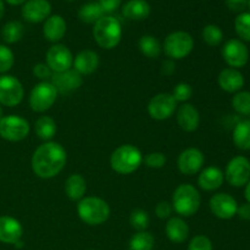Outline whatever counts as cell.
Listing matches in <instances>:
<instances>
[{
	"instance_id": "obj_49",
	"label": "cell",
	"mask_w": 250,
	"mask_h": 250,
	"mask_svg": "<svg viewBox=\"0 0 250 250\" xmlns=\"http://www.w3.org/2000/svg\"><path fill=\"white\" fill-rule=\"evenodd\" d=\"M4 12H5V6H4V1L0 0V19L4 16Z\"/></svg>"
},
{
	"instance_id": "obj_19",
	"label": "cell",
	"mask_w": 250,
	"mask_h": 250,
	"mask_svg": "<svg viewBox=\"0 0 250 250\" xmlns=\"http://www.w3.org/2000/svg\"><path fill=\"white\" fill-rule=\"evenodd\" d=\"M217 83L220 88L227 93H238L244 87V76L237 68L227 67L219 73Z\"/></svg>"
},
{
	"instance_id": "obj_54",
	"label": "cell",
	"mask_w": 250,
	"mask_h": 250,
	"mask_svg": "<svg viewBox=\"0 0 250 250\" xmlns=\"http://www.w3.org/2000/svg\"><path fill=\"white\" fill-rule=\"evenodd\" d=\"M90 250H93V249H90Z\"/></svg>"
},
{
	"instance_id": "obj_3",
	"label": "cell",
	"mask_w": 250,
	"mask_h": 250,
	"mask_svg": "<svg viewBox=\"0 0 250 250\" xmlns=\"http://www.w3.org/2000/svg\"><path fill=\"white\" fill-rule=\"evenodd\" d=\"M77 214L84 224L99 226L109 219L110 207L102 198L85 197L78 202Z\"/></svg>"
},
{
	"instance_id": "obj_7",
	"label": "cell",
	"mask_w": 250,
	"mask_h": 250,
	"mask_svg": "<svg viewBox=\"0 0 250 250\" xmlns=\"http://www.w3.org/2000/svg\"><path fill=\"white\" fill-rule=\"evenodd\" d=\"M225 180L232 187H246L250 181V161L248 158L237 155L229 161L225 170Z\"/></svg>"
},
{
	"instance_id": "obj_25",
	"label": "cell",
	"mask_w": 250,
	"mask_h": 250,
	"mask_svg": "<svg viewBox=\"0 0 250 250\" xmlns=\"http://www.w3.org/2000/svg\"><path fill=\"white\" fill-rule=\"evenodd\" d=\"M150 5L146 0H128L122 7V15L132 21H143L150 15Z\"/></svg>"
},
{
	"instance_id": "obj_16",
	"label": "cell",
	"mask_w": 250,
	"mask_h": 250,
	"mask_svg": "<svg viewBox=\"0 0 250 250\" xmlns=\"http://www.w3.org/2000/svg\"><path fill=\"white\" fill-rule=\"evenodd\" d=\"M51 84L55 87L58 94H68L73 90L78 89L82 85V76L73 68L66 70L63 72H54L51 76Z\"/></svg>"
},
{
	"instance_id": "obj_43",
	"label": "cell",
	"mask_w": 250,
	"mask_h": 250,
	"mask_svg": "<svg viewBox=\"0 0 250 250\" xmlns=\"http://www.w3.org/2000/svg\"><path fill=\"white\" fill-rule=\"evenodd\" d=\"M98 2H99L105 14H111V12H115L119 9L122 0H98Z\"/></svg>"
},
{
	"instance_id": "obj_13",
	"label": "cell",
	"mask_w": 250,
	"mask_h": 250,
	"mask_svg": "<svg viewBox=\"0 0 250 250\" xmlns=\"http://www.w3.org/2000/svg\"><path fill=\"white\" fill-rule=\"evenodd\" d=\"M46 65L53 72H63L70 70L73 65V56L70 49L63 44H54L45 55Z\"/></svg>"
},
{
	"instance_id": "obj_29",
	"label": "cell",
	"mask_w": 250,
	"mask_h": 250,
	"mask_svg": "<svg viewBox=\"0 0 250 250\" xmlns=\"http://www.w3.org/2000/svg\"><path fill=\"white\" fill-rule=\"evenodd\" d=\"M105 16V12L103 11L102 6L98 1H89L83 5L78 11V17L84 23H93L94 24L98 20Z\"/></svg>"
},
{
	"instance_id": "obj_48",
	"label": "cell",
	"mask_w": 250,
	"mask_h": 250,
	"mask_svg": "<svg viewBox=\"0 0 250 250\" xmlns=\"http://www.w3.org/2000/svg\"><path fill=\"white\" fill-rule=\"evenodd\" d=\"M5 1H6L7 4L12 5V6H17V5L24 4V2H26L27 0H5Z\"/></svg>"
},
{
	"instance_id": "obj_1",
	"label": "cell",
	"mask_w": 250,
	"mask_h": 250,
	"mask_svg": "<svg viewBox=\"0 0 250 250\" xmlns=\"http://www.w3.org/2000/svg\"><path fill=\"white\" fill-rule=\"evenodd\" d=\"M67 161L65 148L56 142H45L36 149L32 156V170L38 177L49 180L63 170Z\"/></svg>"
},
{
	"instance_id": "obj_42",
	"label": "cell",
	"mask_w": 250,
	"mask_h": 250,
	"mask_svg": "<svg viewBox=\"0 0 250 250\" xmlns=\"http://www.w3.org/2000/svg\"><path fill=\"white\" fill-rule=\"evenodd\" d=\"M172 204H170L168 202H160L155 207V215L161 220L168 219L172 214Z\"/></svg>"
},
{
	"instance_id": "obj_34",
	"label": "cell",
	"mask_w": 250,
	"mask_h": 250,
	"mask_svg": "<svg viewBox=\"0 0 250 250\" xmlns=\"http://www.w3.org/2000/svg\"><path fill=\"white\" fill-rule=\"evenodd\" d=\"M234 29L242 42H250V12H242L236 17Z\"/></svg>"
},
{
	"instance_id": "obj_14",
	"label": "cell",
	"mask_w": 250,
	"mask_h": 250,
	"mask_svg": "<svg viewBox=\"0 0 250 250\" xmlns=\"http://www.w3.org/2000/svg\"><path fill=\"white\" fill-rule=\"evenodd\" d=\"M210 210L212 214L221 220H229L237 215L238 204L232 195L227 193H216L210 198Z\"/></svg>"
},
{
	"instance_id": "obj_37",
	"label": "cell",
	"mask_w": 250,
	"mask_h": 250,
	"mask_svg": "<svg viewBox=\"0 0 250 250\" xmlns=\"http://www.w3.org/2000/svg\"><path fill=\"white\" fill-rule=\"evenodd\" d=\"M15 62V56L11 49L0 44V73H5L11 70Z\"/></svg>"
},
{
	"instance_id": "obj_36",
	"label": "cell",
	"mask_w": 250,
	"mask_h": 250,
	"mask_svg": "<svg viewBox=\"0 0 250 250\" xmlns=\"http://www.w3.org/2000/svg\"><path fill=\"white\" fill-rule=\"evenodd\" d=\"M149 215L146 210L143 209H136L131 212V216H129V224L131 226L136 229L137 232L141 231H146L149 226Z\"/></svg>"
},
{
	"instance_id": "obj_44",
	"label": "cell",
	"mask_w": 250,
	"mask_h": 250,
	"mask_svg": "<svg viewBox=\"0 0 250 250\" xmlns=\"http://www.w3.org/2000/svg\"><path fill=\"white\" fill-rule=\"evenodd\" d=\"M226 6L233 12H244L248 7V0H226Z\"/></svg>"
},
{
	"instance_id": "obj_38",
	"label": "cell",
	"mask_w": 250,
	"mask_h": 250,
	"mask_svg": "<svg viewBox=\"0 0 250 250\" xmlns=\"http://www.w3.org/2000/svg\"><path fill=\"white\" fill-rule=\"evenodd\" d=\"M193 95V87L189 83L181 82L173 88L172 97L177 103H186L192 98Z\"/></svg>"
},
{
	"instance_id": "obj_30",
	"label": "cell",
	"mask_w": 250,
	"mask_h": 250,
	"mask_svg": "<svg viewBox=\"0 0 250 250\" xmlns=\"http://www.w3.org/2000/svg\"><path fill=\"white\" fill-rule=\"evenodd\" d=\"M138 48L143 55L149 59H158L161 55L163 46L154 36H143L138 42Z\"/></svg>"
},
{
	"instance_id": "obj_10",
	"label": "cell",
	"mask_w": 250,
	"mask_h": 250,
	"mask_svg": "<svg viewBox=\"0 0 250 250\" xmlns=\"http://www.w3.org/2000/svg\"><path fill=\"white\" fill-rule=\"evenodd\" d=\"M24 89L16 77L10 75L0 76V105L14 107L22 102Z\"/></svg>"
},
{
	"instance_id": "obj_17",
	"label": "cell",
	"mask_w": 250,
	"mask_h": 250,
	"mask_svg": "<svg viewBox=\"0 0 250 250\" xmlns=\"http://www.w3.org/2000/svg\"><path fill=\"white\" fill-rule=\"evenodd\" d=\"M22 17L31 23L44 22L51 14V5L48 0H27L22 6Z\"/></svg>"
},
{
	"instance_id": "obj_28",
	"label": "cell",
	"mask_w": 250,
	"mask_h": 250,
	"mask_svg": "<svg viewBox=\"0 0 250 250\" xmlns=\"http://www.w3.org/2000/svg\"><path fill=\"white\" fill-rule=\"evenodd\" d=\"M34 131L39 138L50 142L58 131L55 120L50 116H41L34 124Z\"/></svg>"
},
{
	"instance_id": "obj_4",
	"label": "cell",
	"mask_w": 250,
	"mask_h": 250,
	"mask_svg": "<svg viewBox=\"0 0 250 250\" xmlns=\"http://www.w3.org/2000/svg\"><path fill=\"white\" fill-rule=\"evenodd\" d=\"M143 163V155L137 146L124 144L115 149L110 158V165L115 172L120 175H129L138 170Z\"/></svg>"
},
{
	"instance_id": "obj_22",
	"label": "cell",
	"mask_w": 250,
	"mask_h": 250,
	"mask_svg": "<svg viewBox=\"0 0 250 250\" xmlns=\"http://www.w3.org/2000/svg\"><path fill=\"white\" fill-rule=\"evenodd\" d=\"M66 29H67L66 21L60 15H50L44 21L43 34L46 41L49 42L56 43V42L61 41L66 34Z\"/></svg>"
},
{
	"instance_id": "obj_31",
	"label": "cell",
	"mask_w": 250,
	"mask_h": 250,
	"mask_svg": "<svg viewBox=\"0 0 250 250\" xmlns=\"http://www.w3.org/2000/svg\"><path fill=\"white\" fill-rule=\"evenodd\" d=\"M24 27L20 21H9L2 27V39L7 44H15L23 37Z\"/></svg>"
},
{
	"instance_id": "obj_52",
	"label": "cell",
	"mask_w": 250,
	"mask_h": 250,
	"mask_svg": "<svg viewBox=\"0 0 250 250\" xmlns=\"http://www.w3.org/2000/svg\"><path fill=\"white\" fill-rule=\"evenodd\" d=\"M248 7H249V10H250V0H248Z\"/></svg>"
},
{
	"instance_id": "obj_26",
	"label": "cell",
	"mask_w": 250,
	"mask_h": 250,
	"mask_svg": "<svg viewBox=\"0 0 250 250\" xmlns=\"http://www.w3.org/2000/svg\"><path fill=\"white\" fill-rule=\"evenodd\" d=\"M65 192L66 195L73 202H80L81 199H83L87 192V182L84 177L80 173H73L68 176L65 182Z\"/></svg>"
},
{
	"instance_id": "obj_41",
	"label": "cell",
	"mask_w": 250,
	"mask_h": 250,
	"mask_svg": "<svg viewBox=\"0 0 250 250\" xmlns=\"http://www.w3.org/2000/svg\"><path fill=\"white\" fill-rule=\"evenodd\" d=\"M53 71L50 70L46 63H37L33 67V75L34 77H37L38 80H41L42 82H48V80H50L51 76H53Z\"/></svg>"
},
{
	"instance_id": "obj_39",
	"label": "cell",
	"mask_w": 250,
	"mask_h": 250,
	"mask_svg": "<svg viewBox=\"0 0 250 250\" xmlns=\"http://www.w3.org/2000/svg\"><path fill=\"white\" fill-rule=\"evenodd\" d=\"M144 164H146L148 167L150 168H161L165 166L166 161V155L160 151H154V153H149L144 156Z\"/></svg>"
},
{
	"instance_id": "obj_24",
	"label": "cell",
	"mask_w": 250,
	"mask_h": 250,
	"mask_svg": "<svg viewBox=\"0 0 250 250\" xmlns=\"http://www.w3.org/2000/svg\"><path fill=\"white\" fill-rule=\"evenodd\" d=\"M166 236L172 243L180 244L187 241L189 236V227L181 217H171L165 227Z\"/></svg>"
},
{
	"instance_id": "obj_12",
	"label": "cell",
	"mask_w": 250,
	"mask_h": 250,
	"mask_svg": "<svg viewBox=\"0 0 250 250\" xmlns=\"http://www.w3.org/2000/svg\"><path fill=\"white\" fill-rule=\"evenodd\" d=\"M177 109V102L170 93H159L150 99L148 112L151 119L164 121L170 119Z\"/></svg>"
},
{
	"instance_id": "obj_23",
	"label": "cell",
	"mask_w": 250,
	"mask_h": 250,
	"mask_svg": "<svg viewBox=\"0 0 250 250\" xmlns=\"http://www.w3.org/2000/svg\"><path fill=\"white\" fill-rule=\"evenodd\" d=\"M99 66V55L93 50H82L73 59V67L82 75H92Z\"/></svg>"
},
{
	"instance_id": "obj_35",
	"label": "cell",
	"mask_w": 250,
	"mask_h": 250,
	"mask_svg": "<svg viewBox=\"0 0 250 250\" xmlns=\"http://www.w3.org/2000/svg\"><path fill=\"white\" fill-rule=\"evenodd\" d=\"M232 106L238 114L244 115V116H250V92H241L236 93L232 98Z\"/></svg>"
},
{
	"instance_id": "obj_27",
	"label": "cell",
	"mask_w": 250,
	"mask_h": 250,
	"mask_svg": "<svg viewBox=\"0 0 250 250\" xmlns=\"http://www.w3.org/2000/svg\"><path fill=\"white\" fill-rule=\"evenodd\" d=\"M234 146L241 150H250V120L238 122L232 133Z\"/></svg>"
},
{
	"instance_id": "obj_5",
	"label": "cell",
	"mask_w": 250,
	"mask_h": 250,
	"mask_svg": "<svg viewBox=\"0 0 250 250\" xmlns=\"http://www.w3.org/2000/svg\"><path fill=\"white\" fill-rule=\"evenodd\" d=\"M202 198L194 186L189 183L180 185L172 195V208L178 215L189 217L197 214L200 208Z\"/></svg>"
},
{
	"instance_id": "obj_51",
	"label": "cell",
	"mask_w": 250,
	"mask_h": 250,
	"mask_svg": "<svg viewBox=\"0 0 250 250\" xmlns=\"http://www.w3.org/2000/svg\"><path fill=\"white\" fill-rule=\"evenodd\" d=\"M2 119V109H1V106H0V120Z\"/></svg>"
},
{
	"instance_id": "obj_33",
	"label": "cell",
	"mask_w": 250,
	"mask_h": 250,
	"mask_svg": "<svg viewBox=\"0 0 250 250\" xmlns=\"http://www.w3.org/2000/svg\"><path fill=\"white\" fill-rule=\"evenodd\" d=\"M202 37L209 46H219L224 41V32L216 24H207L203 28Z\"/></svg>"
},
{
	"instance_id": "obj_47",
	"label": "cell",
	"mask_w": 250,
	"mask_h": 250,
	"mask_svg": "<svg viewBox=\"0 0 250 250\" xmlns=\"http://www.w3.org/2000/svg\"><path fill=\"white\" fill-rule=\"evenodd\" d=\"M244 197H246L247 203L250 204V181L246 185V189H244Z\"/></svg>"
},
{
	"instance_id": "obj_21",
	"label": "cell",
	"mask_w": 250,
	"mask_h": 250,
	"mask_svg": "<svg viewBox=\"0 0 250 250\" xmlns=\"http://www.w3.org/2000/svg\"><path fill=\"white\" fill-rule=\"evenodd\" d=\"M177 124L186 132H194L199 127L200 114L192 104L181 105L177 111Z\"/></svg>"
},
{
	"instance_id": "obj_6",
	"label": "cell",
	"mask_w": 250,
	"mask_h": 250,
	"mask_svg": "<svg viewBox=\"0 0 250 250\" xmlns=\"http://www.w3.org/2000/svg\"><path fill=\"white\" fill-rule=\"evenodd\" d=\"M194 48L193 37L188 32L176 31L168 34L164 41V51L168 59L181 60L189 55Z\"/></svg>"
},
{
	"instance_id": "obj_11",
	"label": "cell",
	"mask_w": 250,
	"mask_h": 250,
	"mask_svg": "<svg viewBox=\"0 0 250 250\" xmlns=\"http://www.w3.org/2000/svg\"><path fill=\"white\" fill-rule=\"evenodd\" d=\"M222 58L225 62L232 68H241L248 63L249 50L241 39H229L222 46Z\"/></svg>"
},
{
	"instance_id": "obj_20",
	"label": "cell",
	"mask_w": 250,
	"mask_h": 250,
	"mask_svg": "<svg viewBox=\"0 0 250 250\" xmlns=\"http://www.w3.org/2000/svg\"><path fill=\"white\" fill-rule=\"evenodd\" d=\"M225 175L221 168L216 166H209L205 167L204 170L200 171L199 177H198V185L202 189L207 192H212L216 190L224 185Z\"/></svg>"
},
{
	"instance_id": "obj_53",
	"label": "cell",
	"mask_w": 250,
	"mask_h": 250,
	"mask_svg": "<svg viewBox=\"0 0 250 250\" xmlns=\"http://www.w3.org/2000/svg\"><path fill=\"white\" fill-rule=\"evenodd\" d=\"M66 1H70V2H72V1H75V0H66Z\"/></svg>"
},
{
	"instance_id": "obj_46",
	"label": "cell",
	"mask_w": 250,
	"mask_h": 250,
	"mask_svg": "<svg viewBox=\"0 0 250 250\" xmlns=\"http://www.w3.org/2000/svg\"><path fill=\"white\" fill-rule=\"evenodd\" d=\"M237 215H238L242 220L250 221V204L249 203H246V204L238 207V209H237Z\"/></svg>"
},
{
	"instance_id": "obj_2",
	"label": "cell",
	"mask_w": 250,
	"mask_h": 250,
	"mask_svg": "<svg viewBox=\"0 0 250 250\" xmlns=\"http://www.w3.org/2000/svg\"><path fill=\"white\" fill-rule=\"evenodd\" d=\"M122 27L119 20L110 15H105L93 26V38L98 45L106 50L116 48L121 42Z\"/></svg>"
},
{
	"instance_id": "obj_40",
	"label": "cell",
	"mask_w": 250,
	"mask_h": 250,
	"mask_svg": "<svg viewBox=\"0 0 250 250\" xmlns=\"http://www.w3.org/2000/svg\"><path fill=\"white\" fill-rule=\"evenodd\" d=\"M188 250H212V243L209 237L198 234L190 239Z\"/></svg>"
},
{
	"instance_id": "obj_50",
	"label": "cell",
	"mask_w": 250,
	"mask_h": 250,
	"mask_svg": "<svg viewBox=\"0 0 250 250\" xmlns=\"http://www.w3.org/2000/svg\"><path fill=\"white\" fill-rule=\"evenodd\" d=\"M14 246L16 247V248H21V247H23V243H22V241H19L16 244H14Z\"/></svg>"
},
{
	"instance_id": "obj_15",
	"label": "cell",
	"mask_w": 250,
	"mask_h": 250,
	"mask_svg": "<svg viewBox=\"0 0 250 250\" xmlns=\"http://www.w3.org/2000/svg\"><path fill=\"white\" fill-rule=\"evenodd\" d=\"M204 154L198 148H188L180 154L177 166L181 173L186 176L197 175L202 171L204 165Z\"/></svg>"
},
{
	"instance_id": "obj_18",
	"label": "cell",
	"mask_w": 250,
	"mask_h": 250,
	"mask_svg": "<svg viewBox=\"0 0 250 250\" xmlns=\"http://www.w3.org/2000/svg\"><path fill=\"white\" fill-rule=\"evenodd\" d=\"M23 227L21 222L11 216H0V242L5 244H16L21 241Z\"/></svg>"
},
{
	"instance_id": "obj_9",
	"label": "cell",
	"mask_w": 250,
	"mask_h": 250,
	"mask_svg": "<svg viewBox=\"0 0 250 250\" xmlns=\"http://www.w3.org/2000/svg\"><path fill=\"white\" fill-rule=\"evenodd\" d=\"M58 92L50 82H41L34 85L29 94V106L36 112H44L56 102Z\"/></svg>"
},
{
	"instance_id": "obj_32",
	"label": "cell",
	"mask_w": 250,
	"mask_h": 250,
	"mask_svg": "<svg viewBox=\"0 0 250 250\" xmlns=\"http://www.w3.org/2000/svg\"><path fill=\"white\" fill-rule=\"evenodd\" d=\"M154 241L153 234L146 231H141L134 233L129 239L128 250H153Z\"/></svg>"
},
{
	"instance_id": "obj_45",
	"label": "cell",
	"mask_w": 250,
	"mask_h": 250,
	"mask_svg": "<svg viewBox=\"0 0 250 250\" xmlns=\"http://www.w3.org/2000/svg\"><path fill=\"white\" fill-rule=\"evenodd\" d=\"M175 71H176L175 60H172V59H166V60L163 61V63H161V73H163L164 76L173 75Z\"/></svg>"
},
{
	"instance_id": "obj_8",
	"label": "cell",
	"mask_w": 250,
	"mask_h": 250,
	"mask_svg": "<svg viewBox=\"0 0 250 250\" xmlns=\"http://www.w3.org/2000/svg\"><path fill=\"white\" fill-rule=\"evenodd\" d=\"M31 127L26 119L17 115L2 116L0 120V137L9 142L23 141L28 136Z\"/></svg>"
}]
</instances>
